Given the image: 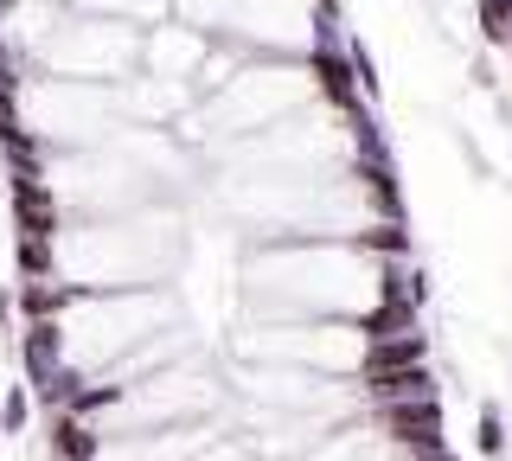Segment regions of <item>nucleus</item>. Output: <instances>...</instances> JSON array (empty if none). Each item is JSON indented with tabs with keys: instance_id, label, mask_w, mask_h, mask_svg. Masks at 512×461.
Returning <instances> with one entry per match:
<instances>
[{
	"instance_id": "1",
	"label": "nucleus",
	"mask_w": 512,
	"mask_h": 461,
	"mask_svg": "<svg viewBox=\"0 0 512 461\" xmlns=\"http://www.w3.org/2000/svg\"><path fill=\"white\" fill-rule=\"evenodd\" d=\"M340 0H0L52 461H461Z\"/></svg>"
}]
</instances>
